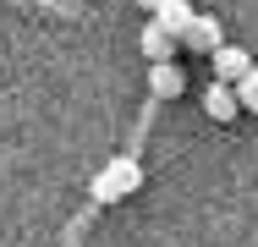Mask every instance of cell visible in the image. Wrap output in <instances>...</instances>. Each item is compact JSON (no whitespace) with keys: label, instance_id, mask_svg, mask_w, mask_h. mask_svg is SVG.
Instances as JSON below:
<instances>
[{"label":"cell","instance_id":"obj_1","mask_svg":"<svg viewBox=\"0 0 258 247\" xmlns=\"http://www.w3.org/2000/svg\"><path fill=\"white\" fill-rule=\"evenodd\" d=\"M143 187V165L132 159V154H115V159H104V170L94 176V187L88 193L99 198V203H121V198H132Z\"/></svg>","mask_w":258,"mask_h":247},{"label":"cell","instance_id":"obj_2","mask_svg":"<svg viewBox=\"0 0 258 247\" xmlns=\"http://www.w3.org/2000/svg\"><path fill=\"white\" fill-rule=\"evenodd\" d=\"M209 60H214V83H225V88H236V83L253 72V55H247L242 44H220Z\"/></svg>","mask_w":258,"mask_h":247},{"label":"cell","instance_id":"obj_3","mask_svg":"<svg viewBox=\"0 0 258 247\" xmlns=\"http://www.w3.org/2000/svg\"><path fill=\"white\" fill-rule=\"evenodd\" d=\"M181 44H187V49H204V55H214V49L225 44V39H220V22H214V17H204V11H198V17H192V28L181 33Z\"/></svg>","mask_w":258,"mask_h":247},{"label":"cell","instance_id":"obj_4","mask_svg":"<svg viewBox=\"0 0 258 247\" xmlns=\"http://www.w3.org/2000/svg\"><path fill=\"white\" fill-rule=\"evenodd\" d=\"M192 17H198V11H192L187 0H165V6L154 11V22L165 28V33H170V39H176V44H181V33L192 28Z\"/></svg>","mask_w":258,"mask_h":247},{"label":"cell","instance_id":"obj_5","mask_svg":"<svg viewBox=\"0 0 258 247\" xmlns=\"http://www.w3.org/2000/svg\"><path fill=\"white\" fill-rule=\"evenodd\" d=\"M176 49H181V44H176L159 22H149V28H143V55H149V66H170V60H176Z\"/></svg>","mask_w":258,"mask_h":247},{"label":"cell","instance_id":"obj_6","mask_svg":"<svg viewBox=\"0 0 258 247\" xmlns=\"http://www.w3.org/2000/svg\"><path fill=\"white\" fill-rule=\"evenodd\" d=\"M204 110L214 115V121H236V115H242V104H236V88H225V83H209Z\"/></svg>","mask_w":258,"mask_h":247},{"label":"cell","instance_id":"obj_7","mask_svg":"<svg viewBox=\"0 0 258 247\" xmlns=\"http://www.w3.org/2000/svg\"><path fill=\"white\" fill-rule=\"evenodd\" d=\"M149 88H154V99H176L187 88V77H181L176 60H170V66H149Z\"/></svg>","mask_w":258,"mask_h":247},{"label":"cell","instance_id":"obj_8","mask_svg":"<svg viewBox=\"0 0 258 247\" xmlns=\"http://www.w3.org/2000/svg\"><path fill=\"white\" fill-rule=\"evenodd\" d=\"M236 104H242V110H253V115H258V66L247 72V77H242V83H236Z\"/></svg>","mask_w":258,"mask_h":247},{"label":"cell","instance_id":"obj_9","mask_svg":"<svg viewBox=\"0 0 258 247\" xmlns=\"http://www.w3.org/2000/svg\"><path fill=\"white\" fill-rule=\"evenodd\" d=\"M138 6H149V11H159V6H165V0H138Z\"/></svg>","mask_w":258,"mask_h":247}]
</instances>
